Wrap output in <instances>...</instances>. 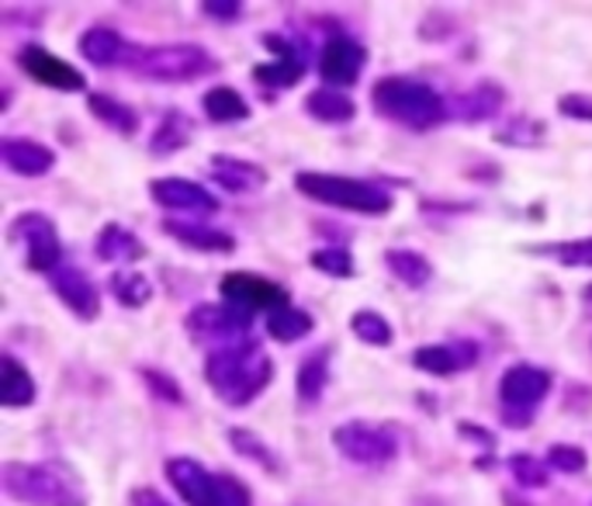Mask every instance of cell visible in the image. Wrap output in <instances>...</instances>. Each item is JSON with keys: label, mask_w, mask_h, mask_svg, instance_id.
I'll use <instances>...</instances> for the list:
<instances>
[{"label": "cell", "mask_w": 592, "mask_h": 506, "mask_svg": "<svg viewBox=\"0 0 592 506\" xmlns=\"http://www.w3.org/2000/svg\"><path fill=\"white\" fill-rule=\"evenodd\" d=\"M271 378H274V364L261 351L257 341H246V344L225 347V351H212L208 361H205L208 388L233 409L249 406L271 385Z\"/></svg>", "instance_id": "6da1fadb"}, {"label": "cell", "mask_w": 592, "mask_h": 506, "mask_svg": "<svg viewBox=\"0 0 592 506\" xmlns=\"http://www.w3.org/2000/svg\"><path fill=\"white\" fill-rule=\"evenodd\" d=\"M0 486L21 506H88L83 483L63 462H8Z\"/></svg>", "instance_id": "7a4b0ae2"}, {"label": "cell", "mask_w": 592, "mask_h": 506, "mask_svg": "<svg viewBox=\"0 0 592 506\" xmlns=\"http://www.w3.org/2000/svg\"><path fill=\"white\" fill-rule=\"evenodd\" d=\"M375 111L388 122H399L412 132H430L450 119L447 101L430 88V83L412 77H381L371 88Z\"/></svg>", "instance_id": "3957f363"}, {"label": "cell", "mask_w": 592, "mask_h": 506, "mask_svg": "<svg viewBox=\"0 0 592 506\" xmlns=\"http://www.w3.org/2000/svg\"><path fill=\"white\" fill-rule=\"evenodd\" d=\"M295 188L319 205H333L357 215H388L395 199L375 181H360L347 174H326V171H298Z\"/></svg>", "instance_id": "277c9868"}, {"label": "cell", "mask_w": 592, "mask_h": 506, "mask_svg": "<svg viewBox=\"0 0 592 506\" xmlns=\"http://www.w3.org/2000/svg\"><path fill=\"white\" fill-rule=\"evenodd\" d=\"M132 67L156 80V83H194L202 77L218 73V60L202 49V45H191V42H174V45H150V49H139Z\"/></svg>", "instance_id": "5b68a950"}, {"label": "cell", "mask_w": 592, "mask_h": 506, "mask_svg": "<svg viewBox=\"0 0 592 506\" xmlns=\"http://www.w3.org/2000/svg\"><path fill=\"white\" fill-rule=\"evenodd\" d=\"M551 392V372L538 368V364H510L499 378V406H502V424L506 427H530L538 416L541 403Z\"/></svg>", "instance_id": "8992f818"}, {"label": "cell", "mask_w": 592, "mask_h": 506, "mask_svg": "<svg viewBox=\"0 0 592 506\" xmlns=\"http://www.w3.org/2000/svg\"><path fill=\"white\" fill-rule=\"evenodd\" d=\"M184 326H187L191 341L202 344L208 354L253 341V316L243 313V308H236V305H229V302H225V305H197V308H191Z\"/></svg>", "instance_id": "52a82bcc"}, {"label": "cell", "mask_w": 592, "mask_h": 506, "mask_svg": "<svg viewBox=\"0 0 592 506\" xmlns=\"http://www.w3.org/2000/svg\"><path fill=\"white\" fill-rule=\"evenodd\" d=\"M333 447L340 452L347 462L364 465V468H378L399 458V437L388 427L368 424V419H347L333 431Z\"/></svg>", "instance_id": "ba28073f"}, {"label": "cell", "mask_w": 592, "mask_h": 506, "mask_svg": "<svg viewBox=\"0 0 592 506\" xmlns=\"http://www.w3.org/2000/svg\"><path fill=\"white\" fill-rule=\"evenodd\" d=\"M8 236L24 246L28 271L52 274L55 267H60L63 246H60V233H55V222L49 215H42V212H21L11 222Z\"/></svg>", "instance_id": "9c48e42d"}, {"label": "cell", "mask_w": 592, "mask_h": 506, "mask_svg": "<svg viewBox=\"0 0 592 506\" xmlns=\"http://www.w3.org/2000/svg\"><path fill=\"white\" fill-rule=\"evenodd\" d=\"M264 49L271 52V63H261L253 67V80L261 83V88H271V91H288L295 83L305 77L308 70V55L305 49L288 39V36H277V32H264L261 36Z\"/></svg>", "instance_id": "30bf717a"}, {"label": "cell", "mask_w": 592, "mask_h": 506, "mask_svg": "<svg viewBox=\"0 0 592 506\" xmlns=\"http://www.w3.org/2000/svg\"><path fill=\"white\" fill-rule=\"evenodd\" d=\"M218 292L225 295V302L243 308V313H277V308H288V292L277 285L271 277L249 274V271H233L218 281Z\"/></svg>", "instance_id": "8fae6325"}, {"label": "cell", "mask_w": 592, "mask_h": 506, "mask_svg": "<svg viewBox=\"0 0 592 506\" xmlns=\"http://www.w3.org/2000/svg\"><path fill=\"white\" fill-rule=\"evenodd\" d=\"M364 67H368V49H364L354 36H329L319 52V73L326 88H350L360 80Z\"/></svg>", "instance_id": "7c38bea8"}, {"label": "cell", "mask_w": 592, "mask_h": 506, "mask_svg": "<svg viewBox=\"0 0 592 506\" xmlns=\"http://www.w3.org/2000/svg\"><path fill=\"white\" fill-rule=\"evenodd\" d=\"M49 289L55 292L70 313L83 323H94L101 316V295H98V285L83 274L80 267L73 264H60L52 274H49Z\"/></svg>", "instance_id": "4fadbf2b"}, {"label": "cell", "mask_w": 592, "mask_h": 506, "mask_svg": "<svg viewBox=\"0 0 592 506\" xmlns=\"http://www.w3.org/2000/svg\"><path fill=\"white\" fill-rule=\"evenodd\" d=\"M150 199L166 212H187V215H215L218 199L187 178H156L150 181Z\"/></svg>", "instance_id": "5bb4252c"}, {"label": "cell", "mask_w": 592, "mask_h": 506, "mask_svg": "<svg viewBox=\"0 0 592 506\" xmlns=\"http://www.w3.org/2000/svg\"><path fill=\"white\" fill-rule=\"evenodd\" d=\"M18 67L32 80L52 88V91H83V88H88V80H83V73L73 63L45 52L42 45H24L18 52Z\"/></svg>", "instance_id": "9a60e30c"}, {"label": "cell", "mask_w": 592, "mask_h": 506, "mask_svg": "<svg viewBox=\"0 0 592 506\" xmlns=\"http://www.w3.org/2000/svg\"><path fill=\"white\" fill-rule=\"evenodd\" d=\"M166 479L187 506H218V475L194 458L166 462Z\"/></svg>", "instance_id": "2e32d148"}, {"label": "cell", "mask_w": 592, "mask_h": 506, "mask_svg": "<svg viewBox=\"0 0 592 506\" xmlns=\"http://www.w3.org/2000/svg\"><path fill=\"white\" fill-rule=\"evenodd\" d=\"M478 361V344H427V347H416L412 351V364L419 372L427 375H437V378H450L458 372H468L474 368Z\"/></svg>", "instance_id": "e0dca14e"}, {"label": "cell", "mask_w": 592, "mask_h": 506, "mask_svg": "<svg viewBox=\"0 0 592 506\" xmlns=\"http://www.w3.org/2000/svg\"><path fill=\"white\" fill-rule=\"evenodd\" d=\"M0 160L18 178H45L55 166V153L49 146L35 143V139H14V135L0 143Z\"/></svg>", "instance_id": "ac0fdd59"}, {"label": "cell", "mask_w": 592, "mask_h": 506, "mask_svg": "<svg viewBox=\"0 0 592 506\" xmlns=\"http://www.w3.org/2000/svg\"><path fill=\"white\" fill-rule=\"evenodd\" d=\"M212 178L233 194H253L267 184V171L261 163L243 160V156H229V153L212 156Z\"/></svg>", "instance_id": "d6986e66"}, {"label": "cell", "mask_w": 592, "mask_h": 506, "mask_svg": "<svg viewBox=\"0 0 592 506\" xmlns=\"http://www.w3.org/2000/svg\"><path fill=\"white\" fill-rule=\"evenodd\" d=\"M163 233L171 240H177L181 246H187V250H197V253H233L236 250V240L229 233L202 226V222L163 219Z\"/></svg>", "instance_id": "ffe728a7"}, {"label": "cell", "mask_w": 592, "mask_h": 506, "mask_svg": "<svg viewBox=\"0 0 592 506\" xmlns=\"http://www.w3.org/2000/svg\"><path fill=\"white\" fill-rule=\"evenodd\" d=\"M502 98H506L502 88L482 80V83H474L471 91L458 94L455 101H447V108H450V115L461 119V122H489L492 115H499Z\"/></svg>", "instance_id": "44dd1931"}, {"label": "cell", "mask_w": 592, "mask_h": 506, "mask_svg": "<svg viewBox=\"0 0 592 506\" xmlns=\"http://www.w3.org/2000/svg\"><path fill=\"white\" fill-rule=\"evenodd\" d=\"M80 52L83 60L94 67H115L122 60H129V42L108 24H94L80 36Z\"/></svg>", "instance_id": "7402d4cb"}, {"label": "cell", "mask_w": 592, "mask_h": 506, "mask_svg": "<svg viewBox=\"0 0 592 506\" xmlns=\"http://www.w3.org/2000/svg\"><path fill=\"white\" fill-rule=\"evenodd\" d=\"M94 253L104 264H135L146 253V246L139 243V236L132 230L119 226V222H108L94 240Z\"/></svg>", "instance_id": "603a6c76"}, {"label": "cell", "mask_w": 592, "mask_h": 506, "mask_svg": "<svg viewBox=\"0 0 592 506\" xmlns=\"http://www.w3.org/2000/svg\"><path fill=\"white\" fill-rule=\"evenodd\" d=\"M35 378L32 372L24 368V364L11 354H4V361H0V403H4L8 409H24L35 403Z\"/></svg>", "instance_id": "cb8c5ba5"}, {"label": "cell", "mask_w": 592, "mask_h": 506, "mask_svg": "<svg viewBox=\"0 0 592 506\" xmlns=\"http://www.w3.org/2000/svg\"><path fill=\"white\" fill-rule=\"evenodd\" d=\"M202 108H205L208 122H215V125H233V122L249 119V101L236 88H229V83H215L212 91H205Z\"/></svg>", "instance_id": "d4e9b609"}, {"label": "cell", "mask_w": 592, "mask_h": 506, "mask_svg": "<svg viewBox=\"0 0 592 506\" xmlns=\"http://www.w3.org/2000/svg\"><path fill=\"white\" fill-rule=\"evenodd\" d=\"M329 385V347H319L316 354H308L298 364V375H295V392L302 406H316L323 399V392Z\"/></svg>", "instance_id": "484cf974"}, {"label": "cell", "mask_w": 592, "mask_h": 506, "mask_svg": "<svg viewBox=\"0 0 592 506\" xmlns=\"http://www.w3.org/2000/svg\"><path fill=\"white\" fill-rule=\"evenodd\" d=\"M305 111L323 125H347L357 115V104L344 91L319 88V91H313L305 98Z\"/></svg>", "instance_id": "4316f807"}, {"label": "cell", "mask_w": 592, "mask_h": 506, "mask_svg": "<svg viewBox=\"0 0 592 506\" xmlns=\"http://www.w3.org/2000/svg\"><path fill=\"white\" fill-rule=\"evenodd\" d=\"M194 135V122L184 115V111H166L160 119L153 139H150V153L153 156H174L177 150H184Z\"/></svg>", "instance_id": "83f0119b"}, {"label": "cell", "mask_w": 592, "mask_h": 506, "mask_svg": "<svg viewBox=\"0 0 592 506\" xmlns=\"http://www.w3.org/2000/svg\"><path fill=\"white\" fill-rule=\"evenodd\" d=\"M385 264H388V271H391L395 277L402 281L406 289H427L430 277H433L430 257H422L419 250H406V246L388 250V253H385Z\"/></svg>", "instance_id": "f1b7e54d"}, {"label": "cell", "mask_w": 592, "mask_h": 506, "mask_svg": "<svg viewBox=\"0 0 592 506\" xmlns=\"http://www.w3.org/2000/svg\"><path fill=\"white\" fill-rule=\"evenodd\" d=\"M88 108H91V115L98 122H104L108 129H115L122 135H132L139 129V115L119 98H108V94H88Z\"/></svg>", "instance_id": "f546056e"}, {"label": "cell", "mask_w": 592, "mask_h": 506, "mask_svg": "<svg viewBox=\"0 0 592 506\" xmlns=\"http://www.w3.org/2000/svg\"><path fill=\"white\" fill-rule=\"evenodd\" d=\"M111 295H115L125 308H143L153 298V285L143 271L122 267V271L111 274Z\"/></svg>", "instance_id": "4dcf8cb0"}, {"label": "cell", "mask_w": 592, "mask_h": 506, "mask_svg": "<svg viewBox=\"0 0 592 506\" xmlns=\"http://www.w3.org/2000/svg\"><path fill=\"white\" fill-rule=\"evenodd\" d=\"M229 444H233V452L239 455V458H249L253 465H261L267 475H277L280 472V458L271 452V447L253 434V431H246V427H233L229 431Z\"/></svg>", "instance_id": "1f68e13d"}, {"label": "cell", "mask_w": 592, "mask_h": 506, "mask_svg": "<svg viewBox=\"0 0 592 506\" xmlns=\"http://www.w3.org/2000/svg\"><path fill=\"white\" fill-rule=\"evenodd\" d=\"M267 333L277 344H295V341H302V336L313 333V316H308L305 308H295V305L277 308V313L267 320Z\"/></svg>", "instance_id": "d6a6232c"}, {"label": "cell", "mask_w": 592, "mask_h": 506, "mask_svg": "<svg viewBox=\"0 0 592 506\" xmlns=\"http://www.w3.org/2000/svg\"><path fill=\"white\" fill-rule=\"evenodd\" d=\"M350 333L368 347H391V341H395L391 323L381 313H375V308H360V313H354L350 316Z\"/></svg>", "instance_id": "836d02e7"}, {"label": "cell", "mask_w": 592, "mask_h": 506, "mask_svg": "<svg viewBox=\"0 0 592 506\" xmlns=\"http://www.w3.org/2000/svg\"><path fill=\"white\" fill-rule=\"evenodd\" d=\"M313 267L326 277H354L357 264H354V253L347 246H319L313 250Z\"/></svg>", "instance_id": "e575fe53"}, {"label": "cell", "mask_w": 592, "mask_h": 506, "mask_svg": "<svg viewBox=\"0 0 592 506\" xmlns=\"http://www.w3.org/2000/svg\"><path fill=\"white\" fill-rule=\"evenodd\" d=\"M538 253H548L561 267H592V236L582 240H561L551 246H538Z\"/></svg>", "instance_id": "d590c367"}, {"label": "cell", "mask_w": 592, "mask_h": 506, "mask_svg": "<svg viewBox=\"0 0 592 506\" xmlns=\"http://www.w3.org/2000/svg\"><path fill=\"white\" fill-rule=\"evenodd\" d=\"M510 472L520 489H544L548 486V462L533 458V455H510Z\"/></svg>", "instance_id": "8d00e7d4"}, {"label": "cell", "mask_w": 592, "mask_h": 506, "mask_svg": "<svg viewBox=\"0 0 592 506\" xmlns=\"http://www.w3.org/2000/svg\"><path fill=\"white\" fill-rule=\"evenodd\" d=\"M496 143H506V146H541L544 143V125L533 122V119H513L506 129L496 132Z\"/></svg>", "instance_id": "74e56055"}, {"label": "cell", "mask_w": 592, "mask_h": 506, "mask_svg": "<svg viewBox=\"0 0 592 506\" xmlns=\"http://www.w3.org/2000/svg\"><path fill=\"white\" fill-rule=\"evenodd\" d=\"M139 378H143V385L153 392V399H160L166 406H181L184 403V392L171 375H163L156 368H139Z\"/></svg>", "instance_id": "f35d334b"}, {"label": "cell", "mask_w": 592, "mask_h": 506, "mask_svg": "<svg viewBox=\"0 0 592 506\" xmlns=\"http://www.w3.org/2000/svg\"><path fill=\"white\" fill-rule=\"evenodd\" d=\"M585 465H589V458L575 444H551L548 447V468H554L561 475H579V472H585Z\"/></svg>", "instance_id": "ab89813d"}, {"label": "cell", "mask_w": 592, "mask_h": 506, "mask_svg": "<svg viewBox=\"0 0 592 506\" xmlns=\"http://www.w3.org/2000/svg\"><path fill=\"white\" fill-rule=\"evenodd\" d=\"M218 506H253L249 489L236 479V475H218Z\"/></svg>", "instance_id": "60d3db41"}, {"label": "cell", "mask_w": 592, "mask_h": 506, "mask_svg": "<svg viewBox=\"0 0 592 506\" xmlns=\"http://www.w3.org/2000/svg\"><path fill=\"white\" fill-rule=\"evenodd\" d=\"M558 111L572 122H592V98L589 94H565L558 101Z\"/></svg>", "instance_id": "b9f144b4"}, {"label": "cell", "mask_w": 592, "mask_h": 506, "mask_svg": "<svg viewBox=\"0 0 592 506\" xmlns=\"http://www.w3.org/2000/svg\"><path fill=\"white\" fill-rule=\"evenodd\" d=\"M202 14H208L212 21L233 24V21L243 18V4H236V0H205V4H202Z\"/></svg>", "instance_id": "7bdbcfd3"}, {"label": "cell", "mask_w": 592, "mask_h": 506, "mask_svg": "<svg viewBox=\"0 0 592 506\" xmlns=\"http://www.w3.org/2000/svg\"><path fill=\"white\" fill-rule=\"evenodd\" d=\"M458 434L465 437V441H474V444H482V447H496V434L492 431H486V427H478V424H468V419H461L458 424Z\"/></svg>", "instance_id": "ee69618b"}, {"label": "cell", "mask_w": 592, "mask_h": 506, "mask_svg": "<svg viewBox=\"0 0 592 506\" xmlns=\"http://www.w3.org/2000/svg\"><path fill=\"white\" fill-rule=\"evenodd\" d=\"M129 506H174L166 496H160L153 486H139L129 493Z\"/></svg>", "instance_id": "f6af8a7d"}, {"label": "cell", "mask_w": 592, "mask_h": 506, "mask_svg": "<svg viewBox=\"0 0 592 506\" xmlns=\"http://www.w3.org/2000/svg\"><path fill=\"white\" fill-rule=\"evenodd\" d=\"M502 503H506V506H530V503H527V499H520L517 493H506V496H502Z\"/></svg>", "instance_id": "bcb514c9"}, {"label": "cell", "mask_w": 592, "mask_h": 506, "mask_svg": "<svg viewBox=\"0 0 592 506\" xmlns=\"http://www.w3.org/2000/svg\"><path fill=\"white\" fill-rule=\"evenodd\" d=\"M582 298H585V305H589V308H592V285H589V289H585V292H582Z\"/></svg>", "instance_id": "7dc6e473"}]
</instances>
